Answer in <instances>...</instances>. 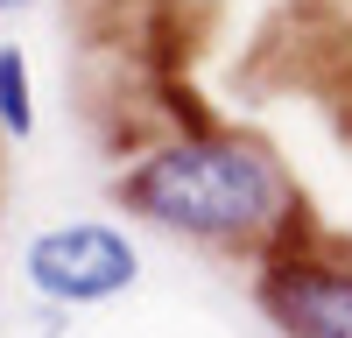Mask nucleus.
Returning a JSON list of instances; mask_svg holds the SVG:
<instances>
[{
    "instance_id": "nucleus-1",
    "label": "nucleus",
    "mask_w": 352,
    "mask_h": 338,
    "mask_svg": "<svg viewBox=\"0 0 352 338\" xmlns=\"http://www.w3.org/2000/svg\"><path fill=\"white\" fill-rule=\"evenodd\" d=\"M127 212L169 225L184 240H219V247H240L261 240L289 218V183L282 169L247 148V141H226V134H190V141H169V148L141 155L134 177L120 183Z\"/></svg>"
},
{
    "instance_id": "nucleus-2",
    "label": "nucleus",
    "mask_w": 352,
    "mask_h": 338,
    "mask_svg": "<svg viewBox=\"0 0 352 338\" xmlns=\"http://www.w3.org/2000/svg\"><path fill=\"white\" fill-rule=\"evenodd\" d=\"M21 275H28V289H36L43 303L78 310V303H113V296H127L134 275H141V254H134L127 233H113V225L71 218V225H50V233L28 240Z\"/></svg>"
},
{
    "instance_id": "nucleus-3",
    "label": "nucleus",
    "mask_w": 352,
    "mask_h": 338,
    "mask_svg": "<svg viewBox=\"0 0 352 338\" xmlns=\"http://www.w3.org/2000/svg\"><path fill=\"white\" fill-rule=\"evenodd\" d=\"M261 310L289 338H352V275L324 261H268Z\"/></svg>"
},
{
    "instance_id": "nucleus-4",
    "label": "nucleus",
    "mask_w": 352,
    "mask_h": 338,
    "mask_svg": "<svg viewBox=\"0 0 352 338\" xmlns=\"http://www.w3.org/2000/svg\"><path fill=\"white\" fill-rule=\"evenodd\" d=\"M0 127L14 141L36 127V99H28V56L14 43H0Z\"/></svg>"
},
{
    "instance_id": "nucleus-5",
    "label": "nucleus",
    "mask_w": 352,
    "mask_h": 338,
    "mask_svg": "<svg viewBox=\"0 0 352 338\" xmlns=\"http://www.w3.org/2000/svg\"><path fill=\"white\" fill-rule=\"evenodd\" d=\"M21 8H28V0H0V14H21Z\"/></svg>"
}]
</instances>
